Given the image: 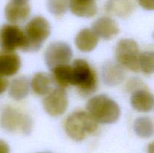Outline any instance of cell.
<instances>
[{
	"label": "cell",
	"instance_id": "cell-1",
	"mask_svg": "<svg viewBox=\"0 0 154 153\" xmlns=\"http://www.w3.org/2000/svg\"><path fill=\"white\" fill-rule=\"evenodd\" d=\"M86 108L90 116L97 123L111 124L117 122L120 116L119 105L105 94L96 95L90 98Z\"/></svg>",
	"mask_w": 154,
	"mask_h": 153
},
{
	"label": "cell",
	"instance_id": "cell-2",
	"mask_svg": "<svg viewBox=\"0 0 154 153\" xmlns=\"http://www.w3.org/2000/svg\"><path fill=\"white\" fill-rule=\"evenodd\" d=\"M70 85L78 88L84 95H90L97 88V76L95 70L87 61L76 59L71 66Z\"/></svg>",
	"mask_w": 154,
	"mask_h": 153
},
{
	"label": "cell",
	"instance_id": "cell-3",
	"mask_svg": "<svg viewBox=\"0 0 154 153\" xmlns=\"http://www.w3.org/2000/svg\"><path fill=\"white\" fill-rule=\"evenodd\" d=\"M97 128V122L84 111L74 112L68 116L65 123L66 134L75 141L84 140L87 135L94 133Z\"/></svg>",
	"mask_w": 154,
	"mask_h": 153
},
{
	"label": "cell",
	"instance_id": "cell-4",
	"mask_svg": "<svg viewBox=\"0 0 154 153\" xmlns=\"http://www.w3.org/2000/svg\"><path fill=\"white\" fill-rule=\"evenodd\" d=\"M23 31L26 39L23 50L35 52L40 49L44 41L49 37L51 28L49 22L45 18L38 16L32 18Z\"/></svg>",
	"mask_w": 154,
	"mask_h": 153
},
{
	"label": "cell",
	"instance_id": "cell-5",
	"mask_svg": "<svg viewBox=\"0 0 154 153\" xmlns=\"http://www.w3.org/2000/svg\"><path fill=\"white\" fill-rule=\"evenodd\" d=\"M139 56L138 44L132 39H122L117 44L116 58L122 67L133 72H138L140 70Z\"/></svg>",
	"mask_w": 154,
	"mask_h": 153
},
{
	"label": "cell",
	"instance_id": "cell-6",
	"mask_svg": "<svg viewBox=\"0 0 154 153\" xmlns=\"http://www.w3.org/2000/svg\"><path fill=\"white\" fill-rule=\"evenodd\" d=\"M0 124L3 129L11 132L20 129L24 134H28L32 129L31 119L26 115L11 106L3 110Z\"/></svg>",
	"mask_w": 154,
	"mask_h": 153
},
{
	"label": "cell",
	"instance_id": "cell-7",
	"mask_svg": "<svg viewBox=\"0 0 154 153\" xmlns=\"http://www.w3.org/2000/svg\"><path fill=\"white\" fill-rule=\"evenodd\" d=\"M26 44L23 31L17 25L5 24L0 28V47L4 51L13 52L24 48Z\"/></svg>",
	"mask_w": 154,
	"mask_h": 153
},
{
	"label": "cell",
	"instance_id": "cell-8",
	"mask_svg": "<svg viewBox=\"0 0 154 153\" xmlns=\"http://www.w3.org/2000/svg\"><path fill=\"white\" fill-rule=\"evenodd\" d=\"M72 58V50L68 44L57 41L51 44L45 53V63L52 70L60 65L69 64Z\"/></svg>",
	"mask_w": 154,
	"mask_h": 153
},
{
	"label": "cell",
	"instance_id": "cell-9",
	"mask_svg": "<svg viewBox=\"0 0 154 153\" xmlns=\"http://www.w3.org/2000/svg\"><path fill=\"white\" fill-rule=\"evenodd\" d=\"M68 105L67 93L60 87L52 90L43 100L44 109L51 116L63 115L67 110Z\"/></svg>",
	"mask_w": 154,
	"mask_h": 153
},
{
	"label": "cell",
	"instance_id": "cell-10",
	"mask_svg": "<svg viewBox=\"0 0 154 153\" xmlns=\"http://www.w3.org/2000/svg\"><path fill=\"white\" fill-rule=\"evenodd\" d=\"M92 30L105 40H110L115 37L119 33V27L117 23L112 18L104 16L96 20L92 25Z\"/></svg>",
	"mask_w": 154,
	"mask_h": 153
},
{
	"label": "cell",
	"instance_id": "cell-11",
	"mask_svg": "<svg viewBox=\"0 0 154 153\" xmlns=\"http://www.w3.org/2000/svg\"><path fill=\"white\" fill-rule=\"evenodd\" d=\"M20 66V58L17 54L14 52L0 51V76H13L17 73Z\"/></svg>",
	"mask_w": 154,
	"mask_h": 153
},
{
	"label": "cell",
	"instance_id": "cell-12",
	"mask_svg": "<svg viewBox=\"0 0 154 153\" xmlns=\"http://www.w3.org/2000/svg\"><path fill=\"white\" fill-rule=\"evenodd\" d=\"M102 78L106 85L117 86L124 80V70L119 63L108 61L102 68Z\"/></svg>",
	"mask_w": 154,
	"mask_h": 153
},
{
	"label": "cell",
	"instance_id": "cell-13",
	"mask_svg": "<svg viewBox=\"0 0 154 153\" xmlns=\"http://www.w3.org/2000/svg\"><path fill=\"white\" fill-rule=\"evenodd\" d=\"M31 8L28 4H17V3H8L5 8V16L6 20L11 23L23 22L29 17Z\"/></svg>",
	"mask_w": 154,
	"mask_h": 153
},
{
	"label": "cell",
	"instance_id": "cell-14",
	"mask_svg": "<svg viewBox=\"0 0 154 153\" xmlns=\"http://www.w3.org/2000/svg\"><path fill=\"white\" fill-rule=\"evenodd\" d=\"M153 95L145 88H139L134 92L131 98L132 107L139 112H149L153 107Z\"/></svg>",
	"mask_w": 154,
	"mask_h": 153
},
{
	"label": "cell",
	"instance_id": "cell-15",
	"mask_svg": "<svg viewBox=\"0 0 154 153\" xmlns=\"http://www.w3.org/2000/svg\"><path fill=\"white\" fill-rule=\"evenodd\" d=\"M69 8L80 17H92L97 13L96 0H69Z\"/></svg>",
	"mask_w": 154,
	"mask_h": 153
},
{
	"label": "cell",
	"instance_id": "cell-16",
	"mask_svg": "<svg viewBox=\"0 0 154 153\" xmlns=\"http://www.w3.org/2000/svg\"><path fill=\"white\" fill-rule=\"evenodd\" d=\"M54 82V78L51 74L45 72H38L32 79V89L39 95H46L53 90Z\"/></svg>",
	"mask_w": 154,
	"mask_h": 153
},
{
	"label": "cell",
	"instance_id": "cell-17",
	"mask_svg": "<svg viewBox=\"0 0 154 153\" xmlns=\"http://www.w3.org/2000/svg\"><path fill=\"white\" fill-rule=\"evenodd\" d=\"M99 37L90 28L81 30L75 38V45L82 52H90L96 47Z\"/></svg>",
	"mask_w": 154,
	"mask_h": 153
},
{
	"label": "cell",
	"instance_id": "cell-18",
	"mask_svg": "<svg viewBox=\"0 0 154 153\" xmlns=\"http://www.w3.org/2000/svg\"><path fill=\"white\" fill-rule=\"evenodd\" d=\"M105 10L110 14L126 17L132 13L133 6L130 0H108Z\"/></svg>",
	"mask_w": 154,
	"mask_h": 153
},
{
	"label": "cell",
	"instance_id": "cell-19",
	"mask_svg": "<svg viewBox=\"0 0 154 153\" xmlns=\"http://www.w3.org/2000/svg\"><path fill=\"white\" fill-rule=\"evenodd\" d=\"M29 86L25 76H19L11 81L9 87V95L15 100H20L28 95Z\"/></svg>",
	"mask_w": 154,
	"mask_h": 153
},
{
	"label": "cell",
	"instance_id": "cell-20",
	"mask_svg": "<svg viewBox=\"0 0 154 153\" xmlns=\"http://www.w3.org/2000/svg\"><path fill=\"white\" fill-rule=\"evenodd\" d=\"M134 130L138 136L148 138L153 134V123L148 117H140L135 121Z\"/></svg>",
	"mask_w": 154,
	"mask_h": 153
},
{
	"label": "cell",
	"instance_id": "cell-21",
	"mask_svg": "<svg viewBox=\"0 0 154 153\" xmlns=\"http://www.w3.org/2000/svg\"><path fill=\"white\" fill-rule=\"evenodd\" d=\"M53 78L60 88H66L70 85L71 66L69 64L60 65L53 68Z\"/></svg>",
	"mask_w": 154,
	"mask_h": 153
},
{
	"label": "cell",
	"instance_id": "cell-22",
	"mask_svg": "<svg viewBox=\"0 0 154 153\" xmlns=\"http://www.w3.org/2000/svg\"><path fill=\"white\" fill-rule=\"evenodd\" d=\"M140 69L145 74L150 75L154 70V54L153 52H144L139 56Z\"/></svg>",
	"mask_w": 154,
	"mask_h": 153
},
{
	"label": "cell",
	"instance_id": "cell-23",
	"mask_svg": "<svg viewBox=\"0 0 154 153\" xmlns=\"http://www.w3.org/2000/svg\"><path fill=\"white\" fill-rule=\"evenodd\" d=\"M48 10L55 16H61L69 8V0H48Z\"/></svg>",
	"mask_w": 154,
	"mask_h": 153
},
{
	"label": "cell",
	"instance_id": "cell-24",
	"mask_svg": "<svg viewBox=\"0 0 154 153\" xmlns=\"http://www.w3.org/2000/svg\"><path fill=\"white\" fill-rule=\"evenodd\" d=\"M140 5L147 10H153L154 9V0H138Z\"/></svg>",
	"mask_w": 154,
	"mask_h": 153
},
{
	"label": "cell",
	"instance_id": "cell-25",
	"mask_svg": "<svg viewBox=\"0 0 154 153\" xmlns=\"http://www.w3.org/2000/svg\"><path fill=\"white\" fill-rule=\"evenodd\" d=\"M8 86V80L5 76H0V94H2Z\"/></svg>",
	"mask_w": 154,
	"mask_h": 153
},
{
	"label": "cell",
	"instance_id": "cell-26",
	"mask_svg": "<svg viewBox=\"0 0 154 153\" xmlns=\"http://www.w3.org/2000/svg\"><path fill=\"white\" fill-rule=\"evenodd\" d=\"M10 152V148L9 146L8 145L5 141L0 140V153H9Z\"/></svg>",
	"mask_w": 154,
	"mask_h": 153
},
{
	"label": "cell",
	"instance_id": "cell-27",
	"mask_svg": "<svg viewBox=\"0 0 154 153\" xmlns=\"http://www.w3.org/2000/svg\"><path fill=\"white\" fill-rule=\"evenodd\" d=\"M29 0H11L12 2L17 3V4H26Z\"/></svg>",
	"mask_w": 154,
	"mask_h": 153
},
{
	"label": "cell",
	"instance_id": "cell-28",
	"mask_svg": "<svg viewBox=\"0 0 154 153\" xmlns=\"http://www.w3.org/2000/svg\"><path fill=\"white\" fill-rule=\"evenodd\" d=\"M147 151H148V153H153V143L150 144V145L148 146Z\"/></svg>",
	"mask_w": 154,
	"mask_h": 153
}]
</instances>
